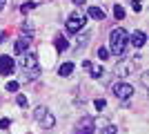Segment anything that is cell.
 Listing matches in <instances>:
<instances>
[{
    "label": "cell",
    "instance_id": "8fae6325",
    "mask_svg": "<svg viewBox=\"0 0 149 134\" xmlns=\"http://www.w3.org/2000/svg\"><path fill=\"white\" fill-rule=\"evenodd\" d=\"M145 40H147V36H145L143 32H134V36H131V43H134V47H143Z\"/></svg>",
    "mask_w": 149,
    "mask_h": 134
},
{
    "label": "cell",
    "instance_id": "d6986e66",
    "mask_svg": "<svg viewBox=\"0 0 149 134\" xmlns=\"http://www.w3.org/2000/svg\"><path fill=\"white\" fill-rule=\"evenodd\" d=\"M18 87L20 85L16 83V81H9V83H7V89H9V92H18Z\"/></svg>",
    "mask_w": 149,
    "mask_h": 134
},
{
    "label": "cell",
    "instance_id": "5b68a950",
    "mask_svg": "<svg viewBox=\"0 0 149 134\" xmlns=\"http://www.w3.org/2000/svg\"><path fill=\"white\" fill-rule=\"evenodd\" d=\"M113 94H116V98H120V101H129L131 96H134V85L116 83V85H113Z\"/></svg>",
    "mask_w": 149,
    "mask_h": 134
},
{
    "label": "cell",
    "instance_id": "6da1fadb",
    "mask_svg": "<svg viewBox=\"0 0 149 134\" xmlns=\"http://www.w3.org/2000/svg\"><path fill=\"white\" fill-rule=\"evenodd\" d=\"M127 43H129V34L123 27H118V29H113L109 34V51L113 56H123L125 49H127Z\"/></svg>",
    "mask_w": 149,
    "mask_h": 134
},
{
    "label": "cell",
    "instance_id": "e0dca14e",
    "mask_svg": "<svg viewBox=\"0 0 149 134\" xmlns=\"http://www.w3.org/2000/svg\"><path fill=\"white\" fill-rule=\"evenodd\" d=\"M100 134H118V130H116V125H105Z\"/></svg>",
    "mask_w": 149,
    "mask_h": 134
},
{
    "label": "cell",
    "instance_id": "44dd1931",
    "mask_svg": "<svg viewBox=\"0 0 149 134\" xmlns=\"http://www.w3.org/2000/svg\"><path fill=\"white\" fill-rule=\"evenodd\" d=\"M131 7H134V11H140L143 9V0H131Z\"/></svg>",
    "mask_w": 149,
    "mask_h": 134
},
{
    "label": "cell",
    "instance_id": "603a6c76",
    "mask_svg": "<svg viewBox=\"0 0 149 134\" xmlns=\"http://www.w3.org/2000/svg\"><path fill=\"white\" fill-rule=\"evenodd\" d=\"M9 125H11V121H9V119H0V130H7Z\"/></svg>",
    "mask_w": 149,
    "mask_h": 134
},
{
    "label": "cell",
    "instance_id": "3957f363",
    "mask_svg": "<svg viewBox=\"0 0 149 134\" xmlns=\"http://www.w3.org/2000/svg\"><path fill=\"white\" fill-rule=\"evenodd\" d=\"M85 20L87 18H85L80 11H74L71 16H69V20H67V32L69 34H78L82 27H85Z\"/></svg>",
    "mask_w": 149,
    "mask_h": 134
},
{
    "label": "cell",
    "instance_id": "ac0fdd59",
    "mask_svg": "<svg viewBox=\"0 0 149 134\" xmlns=\"http://www.w3.org/2000/svg\"><path fill=\"white\" fill-rule=\"evenodd\" d=\"M45 112H47V107H42V105H40V107H36V114H33V116H36V121H40V119H42Z\"/></svg>",
    "mask_w": 149,
    "mask_h": 134
},
{
    "label": "cell",
    "instance_id": "9a60e30c",
    "mask_svg": "<svg viewBox=\"0 0 149 134\" xmlns=\"http://www.w3.org/2000/svg\"><path fill=\"white\" fill-rule=\"evenodd\" d=\"M113 16H116L118 20H123V18H125V9H123L120 5H113Z\"/></svg>",
    "mask_w": 149,
    "mask_h": 134
},
{
    "label": "cell",
    "instance_id": "ba28073f",
    "mask_svg": "<svg viewBox=\"0 0 149 134\" xmlns=\"http://www.w3.org/2000/svg\"><path fill=\"white\" fill-rule=\"evenodd\" d=\"M134 67H136V65L131 63V60H127V63H118V67H116V74H118V76H129L131 72H134Z\"/></svg>",
    "mask_w": 149,
    "mask_h": 134
},
{
    "label": "cell",
    "instance_id": "7c38bea8",
    "mask_svg": "<svg viewBox=\"0 0 149 134\" xmlns=\"http://www.w3.org/2000/svg\"><path fill=\"white\" fill-rule=\"evenodd\" d=\"M89 18H93V20H102L105 18V11L100 9V7H89Z\"/></svg>",
    "mask_w": 149,
    "mask_h": 134
},
{
    "label": "cell",
    "instance_id": "4316f807",
    "mask_svg": "<svg viewBox=\"0 0 149 134\" xmlns=\"http://www.w3.org/2000/svg\"><path fill=\"white\" fill-rule=\"evenodd\" d=\"M5 5H7V0H0V9H2Z\"/></svg>",
    "mask_w": 149,
    "mask_h": 134
},
{
    "label": "cell",
    "instance_id": "7a4b0ae2",
    "mask_svg": "<svg viewBox=\"0 0 149 134\" xmlns=\"http://www.w3.org/2000/svg\"><path fill=\"white\" fill-rule=\"evenodd\" d=\"M20 67H22V72L38 74V56L33 51H25V56L20 58Z\"/></svg>",
    "mask_w": 149,
    "mask_h": 134
},
{
    "label": "cell",
    "instance_id": "4fadbf2b",
    "mask_svg": "<svg viewBox=\"0 0 149 134\" xmlns=\"http://www.w3.org/2000/svg\"><path fill=\"white\" fill-rule=\"evenodd\" d=\"M54 45H56L58 51H65V49L69 47V43H67V38H65V36H58V38L54 40Z\"/></svg>",
    "mask_w": 149,
    "mask_h": 134
},
{
    "label": "cell",
    "instance_id": "8992f818",
    "mask_svg": "<svg viewBox=\"0 0 149 134\" xmlns=\"http://www.w3.org/2000/svg\"><path fill=\"white\" fill-rule=\"evenodd\" d=\"M29 43H31V36H29V34H22V36L16 40V47H13V49H16V54H18V56H22V54L27 51V47H29Z\"/></svg>",
    "mask_w": 149,
    "mask_h": 134
},
{
    "label": "cell",
    "instance_id": "7402d4cb",
    "mask_svg": "<svg viewBox=\"0 0 149 134\" xmlns=\"http://www.w3.org/2000/svg\"><path fill=\"white\" fill-rule=\"evenodd\" d=\"M16 101H18V105H20V107H27V105H29V101H27V98H25L22 94H20L18 98H16Z\"/></svg>",
    "mask_w": 149,
    "mask_h": 134
},
{
    "label": "cell",
    "instance_id": "2e32d148",
    "mask_svg": "<svg viewBox=\"0 0 149 134\" xmlns=\"http://www.w3.org/2000/svg\"><path fill=\"white\" fill-rule=\"evenodd\" d=\"M33 7H36V2H33V0H27L25 5L20 7V11H22V13H27V11H31V9H33Z\"/></svg>",
    "mask_w": 149,
    "mask_h": 134
},
{
    "label": "cell",
    "instance_id": "d4e9b609",
    "mask_svg": "<svg viewBox=\"0 0 149 134\" xmlns=\"http://www.w3.org/2000/svg\"><path fill=\"white\" fill-rule=\"evenodd\" d=\"M5 38H7V32H0V43H5Z\"/></svg>",
    "mask_w": 149,
    "mask_h": 134
},
{
    "label": "cell",
    "instance_id": "5bb4252c",
    "mask_svg": "<svg viewBox=\"0 0 149 134\" xmlns=\"http://www.w3.org/2000/svg\"><path fill=\"white\" fill-rule=\"evenodd\" d=\"M89 72H91V76H93V78H100L102 74H105V69H102L100 65H98V67H93V65H91V67H89Z\"/></svg>",
    "mask_w": 149,
    "mask_h": 134
},
{
    "label": "cell",
    "instance_id": "484cf974",
    "mask_svg": "<svg viewBox=\"0 0 149 134\" xmlns=\"http://www.w3.org/2000/svg\"><path fill=\"white\" fill-rule=\"evenodd\" d=\"M74 5H78V7H82V5H85V0H74Z\"/></svg>",
    "mask_w": 149,
    "mask_h": 134
},
{
    "label": "cell",
    "instance_id": "30bf717a",
    "mask_svg": "<svg viewBox=\"0 0 149 134\" xmlns=\"http://www.w3.org/2000/svg\"><path fill=\"white\" fill-rule=\"evenodd\" d=\"M74 74V63H62L58 67V76H71Z\"/></svg>",
    "mask_w": 149,
    "mask_h": 134
},
{
    "label": "cell",
    "instance_id": "ffe728a7",
    "mask_svg": "<svg viewBox=\"0 0 149 134\" xmlns=\"http://www.w3.org/2000/svg\"><path fill=\"white\" fill-rule=\"evenodd\" d=\"M98 56L102 58V60H107V58H109V49H105V47H100V49H98Z\"/></svg>",
    "mask_w": 149,
    "mask_h": 134
},
{
    "label": "cell",
    "instance_id": "277c9868",
    "mask_svg": "<svg viewBox=\"0 0 149 134\" xmlns=\"http://www.w3.org/2000/svg\"><path fill=\"white\" fill-rule=\"evenodd\" d=\"M76 134H93L96 132V121H93L91 116H82L80 121L76 123Z\"/></svg>",
    "mask_w": 149,
    "mask_h": 134
},
{
    "label": "cell",
    "instance_id": "9c48e42d",
    "mask_svg": "<svg viewBox=\"0 0 149 134\" xmlns=\"http://www.w3.org/2000/svg\"><path fill=\"white\" fill-rule=\"evenodd\" d=\"M38 123H42V128H45V130H51L54 125H56V119H54V114H51L49 109H47V112H45V116H42V119H40Z\"/></svg>",
    "mask_w": 149,
    "mask_h": 134
},
{
    "label": "cell",
    "instance_id": "cb8c5ba5",
    "mask_svg": "<svg viewBox=\"0 0 149 134\" xmlns=\"http://www.w3.org/2000/svg\"><path fill=\"white\" fill-rule=\"evenodd\" d=\"M96 109H105V98H98V101H96Z\"/></svg>",
    "mask_w": 149,
    "mask_h": 134
},
{
    "label": "cell",
    "instance_id": "52a82bcc",
    "mask_svg": "<svg viewBox=\"0 0 149 134\" xmlns=\"http://www.w3.org/2000/svg\"><path fill=\"white\" fill-rule=\"evenodd\" d=\"M13 72V58H9V56H0V74H5V76H9Z\"/></svg>",
    "mask_w": 149,
    "mask_h": 134
}]
</instances>
